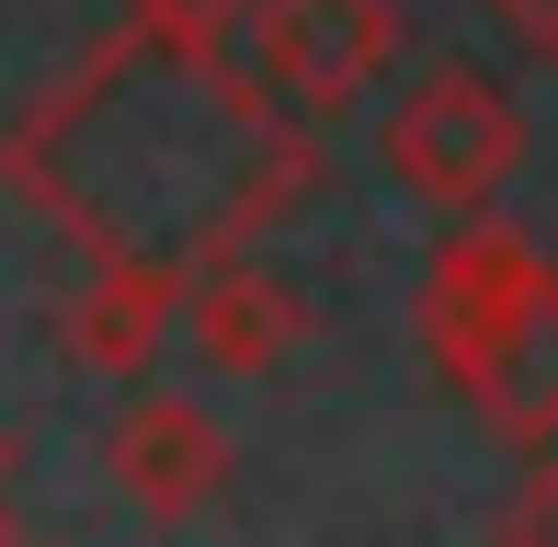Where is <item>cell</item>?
<instances>
[{"instance_id":"cell-6","label":"cell","mask_w":558,"mask_h":547,"mask_svg":"<svg viewBox=\"0 0 558 547\" xmlns=\"http://www.w3.org/2000/svg\"><path fill=\"white\" fill-rule=\"evenodd\" d=\"M547 274H558V263L536 252V240H513L501 217H456V240L434 252V274H422V342L456 365L468 342H490L501 319L547 285Z\"/></svg>"},{"instance_id":"cell-4","label":"cell","mask_w":558,"mask_h":547,"mask_svg":"<svg viewBox=\"0 0 558 547\" xmlns=\"http://www.w3.org/2000/svg\"><path fill=\"white\" fill-rule=\"evenodd\" d=\"M104 467H114L125 513L183 525V513H206L217 490H228L240 457H228V434H217L206 400H183V388H137V400L114 411V434H104Z\"/></svg>"},{"instance_id":"cell-9","label":"cell","mask_w":558,"mask_h":547,"mask_svg":"<svg viewBox=\"0 0 558 547\" xmlns=\"http://www.w3.org/2000/svg\"><path fill=\"white\" fill-rule=\"evenodd\" d=\"M160 46H194V58L251 69V35H263V0H125Z\"/></svg>"},{"instance_id":"cell-11","label":"cell","mask_w":558,"mask_h":547,"mask_svg":"<svg viewBox=\"0 0 558 547\" xmlns=\"http://www.w3.org/2000/svg\"><path fill=\"white\" fill-rule=\"evenodd\" d=\"M501 536H558V467H536V479L513 490V513H501Z\"/></svg>"},{"instance_id":"cell-7","label":"cell","mask_w":558,"mask_h":547,"mask_svg":"<svg viewBox=\"0 0 558 547\" xmlns=\"http://www.w3.org/2000/svg\"><path fill=\"white\" fill-rule=\"evenodd\" d=\"M445 377L478 400V422H490L501 445H558V274L501 319L490 342H468Z\"/></svg>"},{"instance_id":"cell-12","label":"cell","mask_w":558,"mask_h":547,"mask_svg":"<svg viewBox=\"0 0 558 547\" xmlns=\"http://www.w3.org/2000/svg\"><path fill=\"white\" fill-rule=\"evenodd\" d=\"M0 525H12V513H0Z\"/></svg>"},{"instance_id":"cell-1","label":"cell","mask_w":558,"mask_h":547,"mask_svg":"<svg viewBox=\"0 0 558 547\" xmlns=\"http://www.w3.org/2000/svg\"><path fill=\"white\" fill-rule=\"evenodd\" d=\"M23 206L58 217L92 263H137L194 285L217 252H251L319 183L308 114L263 92V69L160 46L137 12L0 137Z\"/></svg>"},{"instance_id":"cell-2","label":"cell","mask_w":558,"mask_h":547,"mask_svg":"<svg viewBox=\"0 0 558 547\" xmlns=\"http://www.w3.org/2000/svg\"><path fill=\"white\" fill-rule=\"evenodd\" d=\"M376 171H388L422 217H445V229L456 217H490L501 183L524 171V104L490 81V69L434 58V69H411V81L388 92V114H376Z\"/></svg>"},{"instance_id":"cell-5","label":"cell","mask_w":558,"mask_h":547,"mask_svg":"<svg viewBox=\"0 0 558 547\" xmlns=\"http://www.w3.org/2000/svg\"><path fill=\"white\" fill-rule=\"evenodd\" d=\"M183 331H194V354H206L217 377H286V365L308 354V285L251 263V252H217L183 285Z\"/></svg>"},{"instance_id":"cell-8","label":"cell","mask_w":558,"mask_h":547,"mask_svg":"<svg viewBox=\"0 0 558 547\" xmlns=\"http://www.w3.org/2000/svg\"><path fill=\"white\" fill-rule=\"evenodd\" d=\"M171 308H183L171 274L92 263V285H69V308H58V342L92 365V377H137V365L160 354V319H171Z\"/></svg>"},{"instance_id":"cell-10","label":"cell","mask_w":558,"mask_h":547,"mask_svg":"<svg viewBox=\"0 0 558 547\" xmlns=\"http://www.w3.org/2000/svg\"><path fill=\"white\" fill-rule=\"evenodd\" d=\"M490 12L501 46H524V58H558V0H478Z\"/></svg>"},{"instance_id":"cell-3","label":"cell","mask_w":558,"mask_h":547,"mask_svg":"<svg viewBox=\"0 0 558 547\" xmlns=\"http://www.w3.org/2000/svg\"><path fill=\"white\" fill-rule=\"evenodd\" d=\"M251 69L286 114H342L376 104L399 69V0H263V35H251Z\"/></svg>"}]
</instances>
